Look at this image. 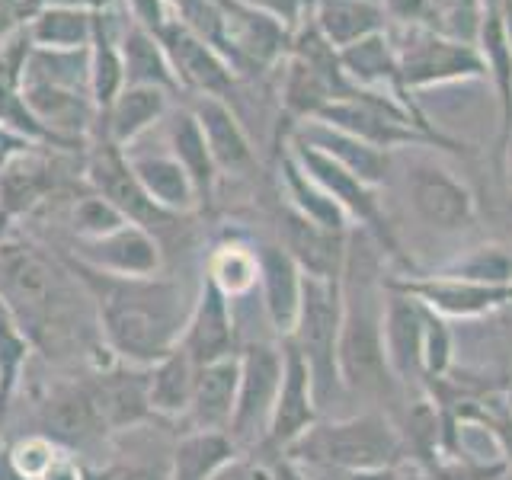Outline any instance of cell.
<instances>
[{
    "mask_svg": "<svg viewBox=\"0 0 512 480\" xmlns=\"http://www.w3.org/2000/svg\"><path fill=\"white\" fill-rule=\"evenodd\" d=\"M96 7L87 0H52L26 16V39L36 48H90Z\"/></svg>",
    "mask_w": 512,
    "mask_h": 480,
    "instance_id": "29",
    "label": "cell"
},
{
    "mask_svg": "<svg viewBox=\"0 0 512 480\" xmlns=\"http://www.w3.org/2000/svg\"><path fill=\"white\" fill-rule=\"evenodd\" d=\"M221 16L218 52L231 64L237 77L272 71L288 58L292 29L272 20L269 13L253 10L244 0H215Z\"/></svg>",
    "mask_w": 512,
    "mask_h": 480,
    "instance_id": "10",
    "label": "cell"
},
{
    "mask_svg": "<svg viewBox=\"0 0 512 480\" xmlns=\"http://www.w3.org/2000/svg\"><path fill=\"white\" fill-rule=\"evenodd\" d=\"M64 263L87 288L100 336L116 362L151 368L183 343L196 295L173 279H122L64 256Z\"/></svg>",
    "mask_w": 512,
    "mask_h": 480,
    "instance_id": "2",
    "label": "cell"
},
{
    "mask_svg": "<svg viewBox=\"0 0 512 480\" xmlns=\"http://www.w3.org/2000/svg\"><path fill=\"white\" fill-rule=\"evenodd\" d=\"M423 304V301H420ZM426 324H423V378L429 381H442L448 375V368L455 362V336L448 327V317L436 314L426 308Z\"/></svg>",
    "mask_w": 512,
    "mask_h": 480,
    "instance_id": "42",
    "label": "cell"
},
{
    "mask_svg": "<svg viewBox=\"0 0 512 480\" xmlns=\"http://www.w3.org/2000/svg\"><path fill=\"white\" fill-rule=\"evenodd\" d=\"M170 112V93L157 87H122V93L112 100V106L100 116L96 132L106 135L112 144L125 151L128 144L141 141L160 128L164 116Z\"/></svg>",
    "mask_w": 512,
    "mask_h": 480,
    "instance_id": "27",
    "label": "cell"
},
{
    "mask_svg": "<svg viewBox=\"0 0 512 480\" xmlns=\"http://www.w3.org/2000/svg\"><path fill=\"white\" fill-rule=\"evenodd\" d=\"M282 455L298 464H320V468L340 471H394L407 458V445L388 413L365 410L346 416V420H317Z\"/></svg>",
    "mask_w": 512,
    "mask_h": 480,
    "instance_id": "4",
    "label": "cell"
},
{
    "mask_svg": "<svg viewBox=\"0 0 512 480\" xmlns=\"http://www.w3.org/2000/svg\"><path fill=\"white\" fill-rule=\"evenodd\" d=\"M208 480H269V468H266V461L253 455H237Z\"/></svg>",
    "mask_w": 512,
    "mask_h": 480,
    "instance_id": "47",
    "label": "cell"
},
{
    "mask_svg": "<svg viewBox=\"0 0 512 480\" xmlns=\"http://www.w3.org/2000/svg\"><path fill=\"white\" fill-rule=\"evenodd\" d=\"M7 4H16V7H23V4H26V0H7ZM23 10H26V7H23Z\"/></svg>",
    "mask_w": 512,
    "mask_h": 480,
    "instance_id": "59",
    "label": "cell"
},
{
    "mask_svg": "<svg viewBox=\"0 0 512 480\" xmlns=\"http://www.w3.org/2000/svg\"><path fill=\"white\" fill-rule=\"evenodd\" d=\"M372 253L352 250L343 269V324H340V384L343 391L384 400L391 397L400 384L388 368L384 356V282H378L375 272H368Z\"/></svg>",
    "mask_w": 512,
    "mask_h": 480,
    "instance_id": "3",
    "label": "cell"
},
{
    "mask_svg": "<svg viewBox=\"0 0 512 480\" xmlns=\"http://www.w3.org/2000/svg\"><path fill=\"white\" fill-rule=\"evenodd\" d=\"M391 288L404 292L416 301H423L442 317H461L471 320L480 314H493L512 304V282H461V279H445V276H397L388 279Z\"/></svg>",
    "mask_w": 512,
    "mask_h": 480,
    "instance_id": "16",
    "label": "cell"
},
{
    "mask_svg": "<svg viewBox=\"0 0 512 480\" xmlns=\"http://www.w3.org/2000/svg\"><path fill=\"white\" fill-rule=\"evenodd\" d=\"M282 64H285V71H282L279 93H282V106L288 112V119H295V122L314 119L327 103L340 100V90H336L333 80L314 71L308 61L288 55Z\"/></svg>",
    "mask_w": 512,
    "mask_h": 480,
    "instance_id": "36",
    "label": "cell"
},
{
    "mask_svg": "<svg viewBox=\"0 0 512 480\" xmlns=\"http://www.w3.org/2000/svg\"><path fill=\"white\" fill-rule=\"evenodd\" d=\"M0 45H4V42H0Z\"/></svg>",
    "mask_w": 512,
    "mask_h": 480,
    "instance_id": "60",
    "label": "cell"
},
{
    "mask_svg": "<svg viewBox=\"0 0 512 480\" xmlns=\"http://www.w3.org/2000/svg\"><path fill=\"white\" fill-rule=\"evenodd\" d=\"M237 340H240V330L234 320L231 298L224 295L212 279L202 276L199 295H196V304H192V314H189V324H186L180 346L186 349L192 365L199 368L208 362L237 356L240 352Z\"/></svg>",
    "mask_w": 512,
    "mask_h": 480,
    "instance_id": "17",
    "label": "cell"
},
{
    "mask_svg": "<svg viewBox=\"0 0 512 480\" xmlns=\"http://www.w3.org/2000/svg\"><path fill=\"white\" fill-rule=\"evenodd\" d=\"M480 4H484V13H496L503 7V0H480Z\"/></svg>",
    "mask_w": 512,
    "mask_h": 480,
    "instance_id": "56",
    "label": "cell"
},
{
    "mask_svg": "<svg viewBox=\"0 0 512 480\" xmlns=\"http://www.w3.org/2000/svg\"><path fill=\"white\" fill-rule=\"evenodd\" d=\"M186 106L192 109V116H196L202 128L218 173L240 176L256 164L253 141L228 100H218V96H192Z\"/></svg>",
    "mask_w": 512,
    "mask_h": 480,
    "instance_id": "21",
    "label": "cell"
},
{
    "mask_svg": "<svg viewBox=\"0 0 512 480\" xmlns=\"http://www.w3.org/2000/svg\"><path fill=\"white\" fill-rule=\"evenodd\" d=\"M378 4L391 26H416V23L426 26L429 0H378Z\"/></svg>",
    "mask_w": 512,
    "mask_h": 480,
    "instance_id": "46",
    "label": "cell"
},
{
    "mask_svg": "<svg viewBox=\"0 0 512 480\" xmlns=\"http://www.w3.org/2000/svg\"><path fill=\"white\" fill-rule=\"evenodd\" d=\"M84 173H87V186L93 192H100V196L116 205L128 221L148 228L154 237L173 231L176 221H180V215L164 212V208L141 189L138 176L132 173V167H128V160H125V151L100 132H96V144L90 148Z\"/></svg>",
    "mask_w": 512,
    "mask_h": 480,
    "instance_id": "11",
    "label": "cell"
},
{
    "mask_svg": "<svg viewBox=\"0 0 512 480\" xmlns=\"http://www.w3.org/2000/svg\"><path fill=\"white\" fill-rule=\"evenodd\" d=\"M122 10L128 16V23L148 29L154 36L176 16L167 0H122Z\"/></svg>",
    "mask_w": 512,
    "mask_h": 480,
    "instance_id": "44",
    "label": "cell"
},
{
    "mask_svg": "<svg viewBox=\"0 0 512 480\" xmlns=\"http://www.w3.org/2000/svg\"><path fill=\"white\" fill-rule=\"evenodd\" d=\"M279 180H282V192H285V205H292L298 215H304L308 221L320 224V228H327V231H336V234L352 231V221L346 218L343 208L298 167V160L288 154V148L279 160Z\"/></svg>",
    "mask_w": 512,
    "mask_h": 480,
    "instance_id": "34",
    "label": "cell"
},
{
    "mask_svg": "<svg viewBox=\"0 0 512 480\" xmlns=\"http://www.w3.org/2000/svg\"><path fill=\"white\" fill-rule=\"evenodd\" d=\"M285 372V352L276 343L253 340L240 349V388L237 407L228 436L237 445V452H253L263 448L269 416L276 407L279 384Z\"/></svg>",
    "mask_w": 512,
    "mask_h": 480,
    "instance_id": "9",
    "label": "cell"
},
{
    "mask_svg": "<svg viewBox=\"0 0 512 480\" xmlns=\"http://www.w3.org/2000/svg\"><path fill=\"white\" fill-rule=\"evenodd\" d=\"M276 231H279V244L298 263V269L304 272V276L343 279L352 231L336 234V231L320 228V224L298 215L292 205H282Z\"/></svg>",
    "mask_w": 512,
    "mask_h": 480,
    "instance_id": "18",
    "label": "cell"
},
{
    "mask_svg": "<svg viewBox=\"0 0 512 480\" xmlns=\"http://www.w3.org/2000/svg\"><path fill=\"white\" fill-rule=\"evenodd\" d=\"M282 352H285V372H282L276 407H272V416H269L266 442L260 448L266 455L288 452V448L320 420V404L314 394L308 362L301 359V352L292 343H282Z\"/></svg>",
    "mask_w": 512,
    "mask_h": 480,
    "instance_id": "15",
    "label": "cell"
},
{
    "mask_svg": "<svg viewBox=\"0 0 512 480\" xmlns=\"http://www.w3.org/2000/svg\"><path fill=\"white\" fill-rule=\"evenodd\" d=\"M340 324H343V279H314L301 282V308L295 330L288 340L311 368L317 404L324 407L330 397L343 391L340 384Z\"/></svg>",
    "mask_w": 512,
    "mask_h": 480,
    "instance_id": "5",
    "label": "cell"
},
{
    "mask_svg": "<svg viewBox=\"0 0 512 480\" xmlns=\"http://www.w3.org/2000/svg\"><path fill=\"white\" fill-rule=\"evenodd\" d=\"M125 160H128V167H132V173L138 176L141 189L148 192L164 212L186 218V215H196L202 208L199 192L192 186L189 173L180 167V160L167 151V144L154 151L125 148Z\"/></svg>",
    "mask_w": 512,
    "mask_h": 480,
    "instance_id": "23",
    "label": "cell"
},
{
    "mask_svg": "<svg viewBox=\"0 0 512 480\" xmlns=\"http://www.w3.org/2000/svg\"><path fill=\"white\" fill-rule=\"evenodd\" d=\"M480 416L487 420V426L493 429L496 442L503 448V461L512 468V410L503 407V410H480Z\"/></svg>",
    "mask_w": 512,
    "mask_h": 480,
    "instance_id": "49",
    "label": "cell"
},
{
    "mask_svg": "<svg viewBox=\"0 0 512 480\" xmlns=\"http://www.w3.org/2000/svg\"><path fill=\"white\" fill-rule=\"evenodd\" d=\"M244 4H250L253 10H260V13H269L272 20H279L282 26H288L295 32L304 20H308L311 0H244Z\"/></svg>",
    "mask_w": 512,
    "mask_h": 480,
    "instance_id": "45",
    "label": "cell"
},
{
    "mask_svg": "<svg viewBox=\"0 0 512 480\" xmlns=\"http://www.w3.org/2000/svg\"><path fill=\"white\" fill-rule=\"evenodd\" d=\"M122 68H125V87H157L170 96L180 93L176 74L170 68V58L154 32L128 23L122 32Z\"/></svg>",
    "mask_w": 512,
    "mask_h": 480,
    "instance_id": "32",
    "label": "cell"
},
{
    "mask_svg": "<svg viewBox=\"0 0 512 480\" xmlns=\"http://www.w3.org/2000/svg\"><path fill=\"white\" fill-rule=\"evenodd\" d=\"M0 301L29 346L48 359L90 356L96 324L93 301L68 263L55 260L36 240L0 237Z\"/></svg>",
    "mask_w": 512,
    "mask_h": 480,
    "instance_id": "1",
    "label": "cell"
},
{
    "mask_svg": "<svg viewBox=\"0 0 512 480\" xmlns=\"http://www.w3.org/2000/svg\"><path fill=\"white\" fill-rule=\"evenodd\" d=\"M39 436L52 439L58 448L90 452L106 439V420L96 404L90 381H58L45 391L36 407Z\"/></svg>",
    "mask_w": 512,
    "mask_h": 480,
    "instance_id": "12",
    "label": "cell"
},
{
    "mask_svg": "<svg viewBox=\"0 0 512 480\" xmlns=\"http://www.w3.org/2000/svg\"><path fill=\"white\" fill-rule=\"evenodd\" d=\"M500 170L506 173V183H509V192H512V141H509V148H506V154H503Z\"/></svg>",
    "mask_w": 512,
    "mask_h": 480,
    "instance_id": "54",
    "label": "cell"
},
{
    "mask_svg": "<svg viewBox=\"0 0 512 480\" xmlns=\"http://www.w3.org/2000/svg\"><path fill=\"white\" fill-rule=\"evenodd\" d=\"M500 23H503V36L512 48V0H503V7H500Z\"/></svg>",
    "mask_w": 512,
    "mask_h": 480,
    "instance_id": "53",
    "label": "cell"
},
{
    "mask_svg": "<svg viewBox=\"0 0 512 480\" xmlns=\"http://www.w3.org/2000/svg\"><path fill=\"white\" fill-rule=\"evenodd\" d=\"M480 23H484V4L480 0H429L426 26L461 42H477Z\"/></svg>",
    "mask_w": 512,
    "mask_h": 480,
    "instance_id": "41",
    "label": "cell"
},
{
    "mask_svg": "<svg viewBox=\"0 0 512 480\" xmlns=\"http://www.w3.org/2000/svg\"><path fill=\"white\" fill-rule=\"evenodd\" d=\"M256 260H260V304L263 317L279 340H288L295 330L298 308H301V282L304 272L285 253L279 240H263L256 244Z\"/></svg>",
    "mask_w": 512,
    "mask_h": 480,
    "instance_id": "20",
    "label": "cell"
},
{
    "mask_svg": "<svg viewBox=\"0 0 512 480\" xmlns=\"http://www.w3.org/2000/svg\"><path fill=\"white\" fill-rule=\"evenodd\" d=\"M112 480H170V455L154 461H135L128 468H116Z\"/></svg>",
    "mask_w": 512,
    "mask_h": 480,
    "instance_id": "48",
    "label": "cell"
},
{
    "mask_svg": "<svg viewBox=\"0 0 512 480\" xmlns=\"http://www.w3.org/2000/svg\"><path fill=\"white\" fill-rule=\"evenodd\" d=\"M160 132H164L167 151L180 160V167L189 173L192 186H196V192H199V202L205 208L215 196V186L221 180V173L215 167L212 151H208L205 135H202L196 116H192V109L189 106L170 109L164 116V122H160Z\"/></svg>",
    "mask_w": 512,
    "mask_h": 480,
    "instance_id": "28",
    "label": "cell"
},
{
    "mask_svg": "<svg viewBox=\"0 0 512 480\" xmlns=\"http://www.w3.org/2000/svg\"><path fill=\"white\" fill-rule=\"evenodd\" d=\"M285 148H288V154L298 160V167L308 173L311 180L320 189H324L336 205L343 208L346 218L356 224V228H362L368 237H372L381 253H388L391 260L404 263L410 269L407 276H413V260L400 253V244H397V237H394L391 224H388V215H384V208H381L378 189L365 186L359 176H352L346 167L336 164L333 157H327L324 151H317V148H311V144H304V141H298L292 135H288Z\"/></svg>",
    "mask_w": 512,
    "mask_h": 480,
    "instance_id": "7",
    "label": "cell"
},
{
    "mask_svg": "<svg viewBox=\"0 0 512 480\" xmlns=\"http://www.w3.org/2000/svg\"><path fill=\"white\" fill-rule=\"evenodd\" d=\"M84 477H87V471L80 468V464L68 452H64V455H58V461L39 480H84Z\"/></svg>",
    "mask_w": 512,
    "mask_h": 480,
    "instance_id": "52",
    "label": "cell"
},
{
    "mask_svg": "<svg viewBox=\"0 0 512 480\" xmlns=\"http://www.w3.org/2000/svg\"><path fill=\"white\" fill-rule=\"evenodd\" d=\"M45 4H52V0H26V4H23V7H26V16H29L32 10H39V7H45Z\"/></svg>",
    "mask_w": 512,
    "mask_h": 480,
    "instance_id": "55",
    "label": "cell"
},
{
    "mask_svg": "<svg viewBox=\"0 0 512 480\" xmlns=\"http://www.w3.org/2000/svg\"><path fill=\"white\" fill-rule=\"evenodd\" d=\"M157 39L170 58V68L176 74L180 93L231 100L240 77L234 74L231 64L221 58L218 48H212L202 36H196L180 16H173V20L157 32Z\"/></svg>",
    "mask_w": 512,
    "mask_h": 480,
    "instance_id": "13",
    "label": "cell"
},
{
    "mask_svg": "<svg viewBox=\"0 0 512 480\" xmlns=\"http://www.w3.org/2000/svg\"><path fill=\"white\" fill-rule=\"evenodd\" d=\"M52 186H55L52 167H48L45 157L32 154V148L10 157L0 167V221L39 208L48 199Z\"/></svg>",
    "mask_w": 512,
    "mask_h": 480,
    "instance_id": "31",
    "label": "cell"
},
{
    "mask_svg": "<svg viewBox=\"0 0 512 480\" xmlns=\"http://www.w3.org/2000/svg\"><path fill=\"white\" fill-rule=\"evenodd\" d=\"M68 224H71L74 240H96V237H106L112 231H119L122 224H128V218L109 199H103L100 192L90 189L87 196L74 199Z\"/></svg>",
    "mask_w": 512,
    "mask_h": 480,
    "instance_id": "40",
    "label": "cell"
},
{
    "mask_svg": "<svg viewBox=\"0 0 512 480\" xmlns=\"http://www.w3.org/2000/svg\"><path fill=\"white\" fill-rule=\"evenodd\" d=\"M167 4L173 7V13H180V10H183V7L189 4V0H167Z\"/></svg>",
    "mask_w": 512,
    "mask_h": 480,
    "instance_id": "57",
    "label": "cell"
},
{
    "mask_svg": "<svg viewBox=\"0 0 512 480\" xmlns=\"http://www.w3.org/2000/svg\"><path fill=\"white\" fill-rule=\"evenodd\" d=\"M432 276H445V279H461V282H512V250L503 244H480L464 250L455 256L452 263H445L436 269Z\"/></svg>",
    "mask_w": 512,
    "mask_h": 480,
    "instance_id": "39",
    "label": "cell"
},
{
    "mask_svg": "<svg viewBox=\"0 0 512 480\" xmlns=\"http://www.w3.org/2000/svg\"><path fill=\"white\" fill-rule=\"evenodd\" d=\"M506 407L512 410V384H509V391H506Z\"/></svg>",
    "mask_w": 512,
    "mask_h": 480,
    "instance_id": "58",
    "label": "cell"
},
{
    "mask_svg": "<svg viewBox=\"0 0 512 480\" xmlns=\"http://www.w3.org/2000/svg\"><path fill=\"white\" fill-rule=\"evenodd\" d=\"M205 276L212 279L231 301L250 298L256 288H260V260H256V247L240 244V240H228V244H221L212 253Z\"/></svg>",
    "mask_w": 512,
    "mask_h": 480,
    "instance_id": "38",
    "label": "cell"
},
{
    "mask_svg": "<svg viewBox=\"0 0 512 480\" xmlns=\"http://www.w3.org/2000/svg\"><path fill=\"white\" fill-rule=\"evenodd\" d=\"M71 260L90 269H100L106 276L122 279H151L164 269V244L141 224H122L119 231L96 240H74Z\"/></svg>",
    "mask_w": 512,
    "mask_h": 480,
    "instance_id": "14",
    "label": "cell"
},
{
    "mask_svg": "<svg viewBox=\"0 0 512 480\" xmlns=\"http://www.w3.org/2000/svg\"><path fill=\"white\" fill-rule=\"evenodd\" d=\"M192 388H196V365L183 346H176L148 368V400L154 416H164V420L186 416L192 407Z\"/></svg>",
    "mask_w": 512,
    "mask_h": 480,
    "instance_id": "33",
    "label": "cell"
},
{
    "mask_svg": "<svg viewBox=\"0 0 512 480\" xmlns=\"http://www.w3.org/2000/svg\"><path fill=\"white\" fill-rule=\"evenodd\" d=\"M308 20L336 52L391 26L378 0H311Z\"/></svg>",
    "mask_w": 512,
    "mask_h": 480,
    "instance_id": "30",
    "label": "cell"
},
{
    "mask_svg": "<svg viewBox=\"0 0 512 480\" xmlns=\"http://www.w3.org/2000/svg\"><path fill=\"white\" fill-rule=\"evenodd\" d=\"M90 384L109 432L135 429L154 416L148 400V368L116 362L100 368Z\"/></svg>",
    "mask_w": 512,
    "mask_h": 480,
    "instance_id": "22",
    "label": "cell"
},
{
    "mask_svg": "<svg viewBox=\"0 0 512 480\" xmlns=\"http://www.w3.org/2000/svg\"><path fill=\"white\" fill-rule=\"evenodd\" d=\"M266 468H269V480H311L308 471H304L301 464L292 461L288 455H269Z\"/></svg>",
    "mask_w": 512,
    "mask_h": 480,
    "instance_id": "50",
    "label": "cell"
},
{
    "mask_svg": "<svg viewBox=\"0 0 512 480\" xmlns=\"http://www.w3.org/2000/svg\"><path fill=\"white\" fill-rule=\"evenodd\" d=\"M423 304L384 282V356L397 384L423 381Z\"/></svg>",
    "mask_w": 512,
    "mask_h": 480,
    "instance_id": "19",
    "label": "cell"
},
{
    "mask_svg": "<svg viewBox=\"0 0 512 480\" xmlns=\"http://www.w3.org/2000/svg\"><path fill=\"white\" fill-rule=\"evenodd\" d=\"M400 77L407 93H423L448 84H471L487 77V61L477 42H461L432 26H388Z\"/></svg>",
    "mask_w": 512,
    "mask_h": 480,
    "instance_id": "6",
    "label": "cell"
},
{
    "mask_svg": "<svg viewBox=\"0 0 512 480\" xmlns=\"http://www.w3.org/2000/svg\"><path fill=\"white\" fill-rule=\"evenodd\" d=\"M340 64L346 80L356 90H372V93H388L410 109H420L413 103V93H407L404 77H400L397 52L391 42V32H375V36L359 39L356 45L340 48Z\"/></svg>",
    "mask_w": 512,
    "mask_h": 480,
    "instance_id": "24",
    "label": "cell"
},
{
    "mask_svg": "<svg viewBox=\"0 0 512 480\" xmlns=\"http://www.w3.org/2000/svg\"><path fill=\"white\" fill-rule=\"evenodd\" d=\"M26 26V10L16 7V4H7V0H0V42L13 39L16 32H23Z\"/></svg>",
    "mask_w": 512,
    "mask_h": 480,
    "instance_id": "51",
    "label": "cell"
},
{
    "mask_svg": "<svg viewBox=\"0 0 512 480\" xmlns=\"http://www.w3.org/2000/svg\"><path fill=\"white\" fill-rule=\"evenodd\" d=\"M404 192L416 221L436 234H464L477 224V196L436 154L413 148L404 167Z\"/></svg>",
    "mask_w": 512,
    "mask_h": 480,
    "instance_id": "8",
    "label": "cell"
},
{
    "mask_svg": "<svg viewBox=\"0 0 512 480\" xmlns=\"http://www.w3.org/2000/svg\"><path fill=\"white\" fill-rule=\"evenodd\" d=\"M237 455L228 432H189L170 452V480H208Z\"/></svg>",
    "mask_w": 512,
    "mask_h": 480,
    "instance_id": "37",
    "label": "cell"
},
{
    "mask_svg": "<svg viewBox=\"0 0 512 480\" xmlns=\"http://www.w3.org/2000/svg\"><path fill=\"white\" fill-rule=\"evenodd\" d=\"M58 455H64V448H58L52 439L39 436V432H29V436L16 439V445L7 452V461L23 480H39L58 461Z\"/></svg>",
    "mask_w": 512,
    "mask_h": 480,
    "instance_id": "43",
    "label": "cell"
},
{
    "mask_svg": "<svg viewBox=\"0 0 512 480\" xmlns=\"http://www.w3.org/2000/svg\"><path fill=\"white\" fill-rule=\"evenodd\" d=\"M240 388V352L196 368V388L186 420L192 432H228Z\"/></svg>",
    "mask_w": 512,
    "mask_h": 480,
    "instance_id": "26",
    "label": "cell"
},
{
    "mask_svg": "<svg viewBox=\"0 0 512 480\" xmlns=\"http://www.w3.org/2000/svg\"><path fill=\"white\" fill-rule=\"evenodd\" d=\"M288 135L304 141V144H311V148H317V151H324L340 167H346L352 176H359L365 186L378 189L381 183H388L391 160H394V154H388V151H378V148H372V144H365V141L352 138L333 125L317 122V119L295 122Z\"/></svg>",
    "mask_w": 512,
    "mask_h": 480,
    "instance_id": "25",
    "label": "cell"
},
{
    "mask_svg": "<svg viewBox=\"0 0 512 480\" xmlns=\"http://www.w3.org/2000/svg\"><path fill=\"white\" fill-rule=\"evenodd\" d=\"M23 84L90 93V48H36L29 42Z\"/></svg>",
    "mask_w": 512,
    "mask_h": 480,
    "instance_id": "35",
    "label": "cell"
}]
</instances>
